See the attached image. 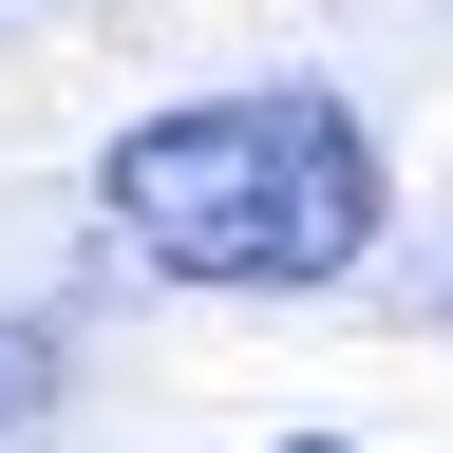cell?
<instances>
[{"label":"cell","mask_w":453,"mask_h":453,"mask_svg":"<svg viewBox=\"0 0 453 453\" xmlns=\"http://www.w3.org/2000/svg\"><path fill=\"white\" fill-rule=\"evenodd\" d=\"M95 208L133 226L170 283H340L396 189H378V133L321 76H265V95H189V113H151V133H113Z\"/></svg>","instance_id":"6da1fadb"},{"label":"cell","mask_w":453,"mask_h":453,"mask_svg":"<svg viewBox=\"0 0 453 453\" xmlns=\"http://www.w3.org/2000/svg\"><path fill=\"white\" fill-rule=\"evenodd\" d=\"M19 396H38V340H0V416H19Z\"/></svg>","instance_id":"7a4b0ae2"},{"label":"cell","mask_w":453,"mask_h":453,"mask_svg":"<svg viewBox=\"0 0 453 453\" xmlns=\"http://www.w3.org/2000/svg\"><path fill=\"white\" fill-rule=\"evenodd\" d=\"M303 453H321V434H303Z\"/></svg>","instance_id":"3957f363"}]
</instances>
